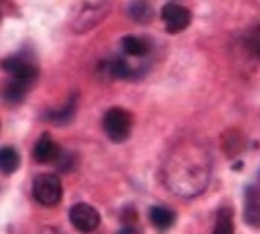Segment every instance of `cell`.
I'll return each instance as SVG.
<instances>
[{
  "label": "cell",
  "mask_w": 260,
  "mask_h": 234,
  "mask_svg": "<svg viewBox=\"0 0 260 234\" xmlns=\"http://www.w3.org/2000/svg\"><path fill=\"white\" fill-rule=\"evenodd\" d=\"M32 193L34 199L39 205H43V207H56L61 201L63 186H61V180L54 173H43L34 179Z\"/></svg>",
  "instance_id": "cell-3"
},
{
  "label": "cell",
  "mask_w": 260,
  "mask_h": 234,
  "mask_svg": "<svg viewBox=\"0 0 260 234\" xmlns=\"http://www.w3.org/2000/svg\"><path fill=\"white\" fill-rule=\"evenodd\" d=\"M247 47H249L253 54L260 58V26L249 32V36H247Z\"/></svg>",
  "instance_id": "cell-17"
},
{
  "label": "cell",
  "mask_w": 260,
  "mask_h": 234,
  "mask_svg": "<svg viewBox=\"0 0 260 234\" xmlns=\"http://www.w3.org/2000/svg\"><path fill=\"white\" fill-rule=\"evenodd\" d=\"M212 234H234V216L231 208H219Z\"/></svg>",
  "instance_id": "cell-14"
},
{
  "label": "cell",
  "mask_w": 260,
  "mask_h": 234,
  "mask_svg": "<svg viewBox=\"0 0 260 234\" xmlns=\"http://www.w3.org/2000/svg\"><path fill=\"white\" fill-rule=\"evenodd\" d=\"M108 10H110L108 0H97V2H91V0H89L87 4H84L82 11L78 13L75 28L78 32H86V30H89L91 26H95L99 21H103L104 15L108 13Z\"/></svg>",
  "instance_id": "cell-7"
},
{
  "label": "cell",
  "mask_w": 260,
  "mask_h": 234,
  "mask_svg": "<svg viewBox=\"0 0 260 234\" xmlns=\"http://www.w3.org/2000/svg\"><path fill=\"white\" fill-rule=\"evenodd\" d=\"M149 219L154 225V229H158L160 232L169 230L175 223V212L168 207H151L149 210Z\"/></svg>",
  "instance_id": "cell-11"
},
{
  "label": "cell",
  "mask_w": 260,
  "mask_h": 234,
  "mask_svg": "<svg viewBox=\"0 0 260 234\" xmlns=\"http://www.w3.org/2000/svg\"><path fill=\"white\" fill-rule=\"evenodd\" d=\"M45 234H58L56 230H52V229H49V230H45Z\"/></svg>",
  "instance_id": "cell-19"
},
{
  "label": "cell",
  "mask_w": 260,
  "mask_h": 234,
  "mask_svg": "<svg viewBox=\"0 0 260 234\" xmlns=\"http://www.w3.org/2000/svg\"><path fill=\"white\" fill-rule=\"evenodd\" d=\"M117 234H140V232L136 230L134 225H125V227H123V229H121Z\"/></svg>",
  "instance_id": "cell-18"
},
{
  "label": "cell",
  "mask_w": 260,
  "mask_h": 234,
  "mask_svg": "<svg viewBox=\"0 0 260 234\" xmlns=\"http://www.w3.org/2000/svg\"><path fill=\"white\" fill-rule=\"evenodd\" d=\"M103 128L106 136L114 143H123L130 138L132 132V115L125 108L114 106L103 117Z\"/></svg>",
  "instance_id": "cell-2"
},
{
  "label": "cell",
  "mask_w": 260,
  "mask_h": 234,
  "mask_svg": "<svg viewBox=\"0 0 260 234\" xmlns=\"http://www.w3.org/2000/svg\"><path fill=\"white\" fill-rule=\"evenodd\" d=\"M121 47H123V52L130 58H141L149 52V43L145 39L136 38V36H126L121 41Z\"/></svg>",
  "instance_id": "cell-13"
},
{
  "label": "cell",
  "mask_w": 260,
  "mask_h": 234,
  "mask_svg": "<svg viewBox=\"0 0 260 234\" xmlns=\"http://www.w3.org/2000/svg\"><path fill=\"white\" fill-rule=\"evenodd\" d=\"M210 175L208 153L195 143H184L173 149L166 162V184L180 197H195L206 188Z\"/></svg>",
  "instance_id": "cell-1"
},
{
  "label": "cell",
  "mask_w": 260,
  "mask_h": 234,
  "mask_svg": "<svg viewBox=\"0 0 260 234\" xmlns=\"http://www.w3.org/2000/svg\"><path fill=\"white\" fill-rule=\"evenodd\" d=\"M32 84H34V80H26V78H13V80H11L4 89L6 103H10V104L21 103L22 98L28 95Z\"/></svg>",
  "instance_id": "cell-10"
},
{
  "label": "cell",
  "mask_w": 260,
  "mask_h": 234,
  "mask_svg": "<svg viewBox=\"0 0 260 234\" xmlns=\"http://www.w3.org/2000/svg\"><path fill=\"white\" fill-rule=\"evenodd\" d=\"M4 71L8 75H11V78H26V80H36L39 75V67L36 63L34 58H30L28 54H15L11 58H6L4 63Z\"/></svg>",
  "instance_id": "cell-6"
},
{
  "label": "cell",
  "mask_w": 260,
  "mask_h": 234,
  "mask_svg": "<svg viewBox=\"0 0 260 234\" xmlns=\"http://www.w3.org/2000/svg\"><path fill=\"white\" fill-rule=\"evenodd\" d=\"M75 115H76V95H73L61 108L49 112L47 114V121L54 123V125H69L71 121L75 119Z\"/></svg>",
  "instance_id": "cell-12"
},
{
  "label": "cell",
  "mask_w": 260,
  "mask_h": 234,
  "mask_svg": "<svg viewBox=\"0 0 260 234\" xmlns=\"http://www.w3.org/2000/svg\"><path fill=\"white\" fill-rule=\"evenodd\" d=\"M162 21L166 24V30L169 34H179L182 30L190 26L191 22V13L188 8H184L182 4H177V2H168V4L162 8Z\"/></svg>",
  "instance_id": "cell-5"
},
{
  "label": "cell",
  "mask_w": 260,
  "mask_h": 234,
  "mask_svg": "<svg viewBox=\"0 0 260 234\" xmlns=\"http://www.w3.org/2000/svg\"><path fill=\"white\" fill-rule=\"evenodd\" d=\"M69 221L80 234H91L101 225V214L87 203H76L69 210Z\"/></svg>",
  "instance_id": "cell-4"
},
{
  "label": "cell",
  "mask_w": 260,
  "mask_h": 234,
  "mask_svg": "<svg viewBox=\"0 0 260 234\" xmlns=\"http://www.w3.org/2000/svg\"><path fill=\"white\" fill-rule=\"evenodd\" d=\"M0 163H2V171L4 175L15 173L19 165H21V154L13 147H4L0 153Z\"/></svg>",
  "instance_id": "cell-15"
},
{
  "label": "cell",
  "mask_w": 260,
  "mask_h": 234,
  "mask_svg": "<svg viewBox=\"0 0 260 234\" xmlns=\"http://www.w3.org/2000/svg\"><path fill=\"white\" fill-rule=\"evenodd\" d=\"M128 13H130V17L138 22H149L151 21V17H152L151 6L143 4V2H136V4L130 6Z\"/></svg>",
  "instance_id": "cell-16"
},
{
  "label": "cell",
  "mask_w": 260,
  "mask_h": 234,
  "mask_svg": "<svg viewBox=\"0 0 260 234\" xmlns=\"http://www.w3.org/2000/svg\"><path fill=\"white\" fill-rule=\"evenodd\" d=\"M244 219L249 227H253V229H260V193H258L256 188H253V186L247 188Z\"/></svg>",
  "instance_id": "cell-9"
},
{
  "label": "cell",
  "mask_w": 260,
  "mask_h": 234,
  "mask_svg": "<svg viewBox=\"0 0 260 234\" xmlns=\"http://www.w3.org/2000/svg\"><path fill=\"white\" fill-rule=\"evenodd\" d=\"M61 156V151L58 147V143L50 138V134H41L38 140L36 147H34V160L39 163H54L58 162Z\"/></svg>",
  "instance_id": "cell-8"
}]
</instances>
